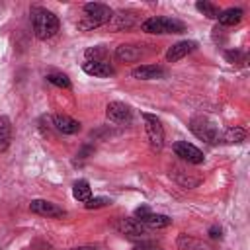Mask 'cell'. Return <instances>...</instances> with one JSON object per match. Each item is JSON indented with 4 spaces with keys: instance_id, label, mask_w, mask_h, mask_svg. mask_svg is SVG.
Returning <instances> with one entry per match:
<instances>
[{
    "instance_id": "cell-6",
    "label": "cell",
    "mask_w": 250,
    "mask_h": 250,
    "mask_svg": "<svg viewBox=\"0 0 250 250\" xmlns=\"http://www.w3.org/2000/svg\"><path fill=\"white\" fill-rule=\"evenodd\" d=\"M135 219L145 225V227H152V229H162V227H168L172 223L170 217L166 215H156V213H150V209L146 205H141L135 209Z\"/></svg>"
},
{
    "instance_id": "cell-16",
    "label": "cell",
    "mask_w": 250,
    "mask_h": 250,
    "mask_svg": "<svg viewBox=\"0 0 250 250\" xmlns=\"http://www.w3.org/2000/svg\"><path fill=\"white\" fill-rule=\"evenodd\" d=\"M242 16H244V12L240 8H227V10L219 12L217 20H219L221 25H234V23H238L242 20Z\"/></svg>"
},
{
    "instance_id": "cell-21",
    "label": "cell",
    "mask_w": 250,
    "mask_h": 250,
    "mask_svg": "<svg viewBox=\"0 0 250 250\" xmlns=\"http://www.w3.org/2000/svg\"><path fill=\"white\" fill-rule=\"evenodd\" d=\"M195 8L203 14V16H207V18H211V20H217V16H219V6H215V4H211V2H197L195 4Z\"/></svg>"
},
{
    "instance_id": "cell-20",
    "label": "cell",
    "mask_w": 250,
    "mask_h": 250,
    "mask_svg": "<svg viewBox=\"0 0 250 250\" xmlns=\"http://www.w3.org/2000/svg\"><path fill=\"white\" fill-rule=\"evenodd\" d=\"M178 246H180V250H207L201 242H197L195 238H191L188 234H182L178 238Z\"/></svg>"
},
{
    "instance_id": "cell-8",
    "label": "cell",
    "mask_w": 250,
    "mask_h": 250,
    "mask_svg": "<svg viewBox=\"0 0 250 250\" xmlns=\"http://www.w3.org/2000/svg\"><path fill=\"white\" fill-rule=\"evenodd\" d=\"M174 152H176V156H180L182 160H186V162H189V164H201V162L205 160L203 152H201L197 146L189 145L188 141L176 143V145H174Z\"/></svg>"
},
{
    "instance_id": "cell-1",
    "label": "cell",
    "mask_w": 250,
    "mask_h": 250,
    "mask_svg": "<svg viewBox=\"0 0 250 250\" xmlns=\"http://www.w3.org/2000/svg\"><path fill=\"white\" fill-rule=\"evenodd\" d=\"M31 23H33V33L37 39H51L59 31V18L41 6L31 8Z\"/></svg>"
},
{
    "instance_id": "cell-24",
    "label": "cell",
    "mask_w": 250,
    "mask_h": 250,
    "mask_svg": "<svg viewBox=\"0 0 250 250\" xmlns=\"http://www.w3.org/2000/svg\"><path fill=\"white\" fill-rule=\"evenodd\" d=\"M115 18V29H123V27H131L133 23H135V18L133 16H129V14H125V12H119L117 16H113Z\"/></svg>"
},
{
    "instance_id": "cell-3",
    "label": "cell",
    "mask_w": 250,
    "mask_h": 250,
    "mask_svg": "<svg viewBox=\"0 0 250 250\" xmlns=\"http://www.w3.org/2000/svg\"><path fill=\"white\" fill-rule=\"evenodd\" d=\"M141 29L145 33H160L162 35V33H182L186 29V25L178 20H172V18L152 16L141 23Z\"/></svg>"
},
{
    "instance_id": "cell-7",
    "label": "cell",
    "mask_w": 250,
    "mask_h": 250,
    "mask_svg": "<svg viewBox=\"0 0 250 250\" xmlns=\"http://www.w3.org/2000/svg\"><path fill=\"white\" fill-rule=\"evenodd\" d=\"M105 117L111 121V123H117V125H123V123H131V107L123 102H109L105 105Z\"/></svg>"
},
{
    "instance_id": "cell-23",
    "label": "cell",
    "mask_w": 250,
    "mask_h": 250,
    "mask_svg": "<svg viewBox=\"0 0 250 250\" xmlns=\"http://www.w3.org/2000/svg\"><path fill=\"white\" fill-rule=\"evenodd\" d=\"M86 59L88 61H107V51L104 47H90L86 49Z\"/></svg>"
},
{
    "instance_id": "cell-13",
    "label": "cell",
    "mask_w": 250,
    "mask_h": 250,
    "mask_svg": "<svg viewBox=\"0 0 250 250\" xmlns=\"http://www.w3.org/2000/svg\"><path fill=\"white\" fill-rule=\"evenodd\" d=\"M131 76L133 78H139V80H154V78L166 76V70L162 66H156V64H143V66L133 68L131 70Z\"/></svg>"
},
{
    "instance_id": "cell-28",
    "label": "cell",
    "mask_w": 250,
    "mask_h": 250,
    "mask_svg": "<svg viewBox=\"0 0 250 250\" xmlns=\"http://www.w3.org/2000/svg\"><path fill=\"white\" fill-rule=\"evenodd\" d=\"M221 232H223V230H221V227H217V225H213V227L209 229V236H211V238H221Z\"/></svg>"
},
{
    "instance_id": "cell-10",
    "label": "cell",
    "mask_w": 250,
    "mask_h": 250,
    "mask_svg": "<svg viewBox=\"0 0 250 250\" xmlns=\"http://www.w3.org/2000/svg\"><path fill=\"white\" fill-rule=\"evenodd\" d=\"M31 213L35 215H41V217H51V219H57V217H62L66 211L51 201H45V199H33L31 205H29Z\"/></svg>"
},
{
    "instance_id": "cell-15",
    "label": "cell",
    "mask_w": 250,
    "mask_h": 250,
    "mask_svg": "<svg viewBox=\"0 0 250 250\" xmlns=\"http://www.w3.org/2000/svg\"><path fill=\"white\" fill-rule=\"evenodd\" d=\"M53 125L62 135H74V133L80 131V123L76 119L68 117V115H55L53 117Z\"/></svg>"
},
{
    "instance_id": "cell-4",
    "label": "cell",
    "mask_w": 250,
    "mask_h": 250,
    "mask_svg": "<svg viewBox=\"0 0 250 250\" xmlns=\"http://www.w3.org/2000/svg\"><path fill=\"white\" fill-rule=\"evenodd\" d=\"M189 131H191L197 139L207 141V143H211V145L219 143V139H221L217 125H215L209 117H205V115H195V117H191V121H189Z\"/></svg>"
},
{
    "instance_id": "cell-19",
    "label": "cell",
    "mask_w": 250,
    "mask_h": 250,
    "mask_svg": "<svg viewBox=\"0 0 250 250\" xmlns=\"http://www.w3.org/2000/svg\"><path fill=\"white\" fill-rule=\"evenodd\" d=\"M246 139V131L242 129V127H238V125H234V127H229L225 133H223V141L225 143H229V145H234V143H242Z\"/></svg>"
},
{
    "instance_id": "cell-11",
    "label": "cell",
    "mask_w": 250,
    "mask_h": 250,
    "mask_svg": "<svg viewBox=\"0 0 250 250\" xmlns=\"http://www.w3.org/2000/svg\"><path fill=\"white\" fill-rule=\"evenodd\" d=\"M195 47H197V43H195V41H180V43L172 45V47L166 51V61L176 62V61L184 59L186 55H189L191 51H195Z\"/></svg>"
},
{
    "instance_id": "cell-2",
    "label": "cell",
    "mask_w": 250,
    "mask_h": 250,
    "mask_svg": "<svg viewBox=\"0 0 250 250\" xmlns=\"http://www.w3.org/2000/svg\"><path fill=\"white\" fill-rule=\"evenodd\" d=\"M111 18H113V12L109 6L102 4V2H90V4H84V21L80 23V27L92 29V27L107 23Z\"/></svg>"
},
{
    "instance_id": "cell-18",
    "label": "cell",
    "mask_w": 250,
    "mask_h": 250,
    "mask_svg": "<svg viewBox=\"0 0 250 250\" xmlns=\"http://www.w3.org/2000/svg\"><path fill=\"white\" fill-rule=\"evenodd\" d=\"M72 195H74V199H78L80 203H86V201L92 197L90 184H88L86 180H78V182H74V186H72Z\"/></svg>"
},
{
    "instance_id": "cell-29",
    "label": "cell",
    "mask_w": 250,
    "mask_h": 250,
    "mask_svg": "<svg viewBox=\"0 0 250 250\" xmlns=\"http://www.w3.org/2000/svg\"><path fill=\"white\" fill-rule=\"evenodd\" d=\"M70 250H96L94 246H76V248H70Z\"/></svg>"
},
{
    "instance_id": "cell-25",
    "label": "cell",
    "mask_w": 250,
    "mask_h": 250,
    "mask_svg": "<svg viewBox=\"0 0 250 250\" xmlns=\"http://www.w3.org/2000/svg\"><path fill=\"white\" fill-rule=\"evenodd\" d=\"M225 59L232 64H242V62H246V53L238 51V49H230V51H225Z\"/></svg>"
},
{
    "instance_id": "cell-26",
    "label": "cell",
    "mask_w": 250,
    "mask_h": 250,
    "mask_svg": "<svg viewBox=\"0 0 250 250\" xmlns=\"http://www.w3.org/2000/svg\"><path fill=\"white\" fill-rule=\"evenodd\" d=\"M111 203V199H107V197H90L86 203H84V207L86 209H100V207H105V205H109Z\"/></svg>"
},
{
    "instance_id": "cell-17",
    "label": "cell",
    "mask_w": 250,
    "mask_h": 250,
    "mask_svg": "<svg viewBox=\"0 0 250 250\" xmlns=\"http://www.w3.org/2000/svg\"><path fill=\"white\" fill-rule=\"evenodd\" d=\"M12 141V121L6 115H0V152L10 146Z\"/></svg>"
},
{
    "instance_id": "cell-22",
    "label": "cell",
    "mask_w": 250,
    "mask_h": 250,
    "mask_svg": "<svg viewBox=\"0 0 250 250\" xmlns=\"http://www.w3.org/2000/svg\"><path fill=\"white\" fill-rule=\"evenodd\" d=\"M47 80H49L51 84L59 86V88H70V80H68V76L62 74V72H49V74H47Z\"/></svg>"
},
{
    "instance_id": "cell-27",
    "label": "cell",
    "mask_w": 250,
    "mask_h": 250,
    "mask_svg": "<svg viewBox=\"0 0 250 250\" xmlns=\"http://www.w3.org/2000/svg\"><path fill=\"white\" fill-rule=\"evenodd\" d=\"M133 250H162L158 244H154V242H141V244H137Z\"/></svg>"
},
{
    "instance_id": "cell-5",
    "label": "cell",
    "mask_w": 250,
    "mask_h": 250,
    "mask_svg": "<svg viewBox=\"0 0 250 250\" xmlns=\"http://www.w3.org/2000/svg\"><path fill=\"white\" fill-rule=\"evenodd\" d=\"M143 119H145V129H146V137H148V143L154 150H160L164 146V129L160 125V119L156 115H150V113H143Z\"/></svg>"
},
{
    "instance_id": "cell-9",
    "label": "cell",
    "mask_w": 250,
    "mask_h": 250,
    "mask_svg": "<svg viewBox=\"0 0 250 250\" xmlns=\"http://www.w3.org/2000/svg\"><path fill=\"white\" fill-rule=\"evenodd\" d=\"M115 229H117L121 234L129 236V238H141V236H145V234H146V227H145V225H141L135 217H133V219H127V217L117 219Z\"/></svg>"
},
{
    "instance_id": "cell-14",
    "label": "cell",
    "mask_w": 250,
    "mask_h": 250,
    "mask_svg": "<svg viewBox=\"0 0 250 250\" xmlns=\"http://www.w3.org/2000/svg\"><path fill=\"white\" fill-rule=\"evenodd\" d=\"M82 68H84L86 74H90V76H100V78L113 74V66H111L107 61H86V62L82 64Z\"/></svg>"
},
{
    "instance_id": "cell-12",
    "label": "cell",
    "mask_w": 250,
    "mask_h": 250,
    "mask_svg": "<svg viewBox=\"0 0 250 250\" xmlns=\"http://www.w3.org/2000/svg\"><path fill=\"white\" fill-rule=\"evenodd\" d=\"M145 55V51L141 49V45H119L115 49V59L121 62H135Z\"/></svg>"
}]
</instances>
